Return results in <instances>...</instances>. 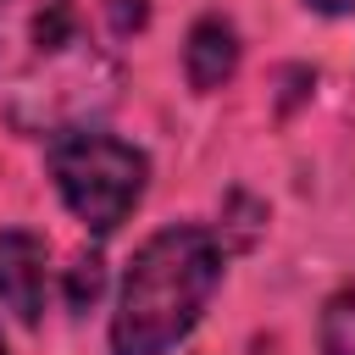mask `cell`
<instances>
[{
  "mask_svg": "<svg viewBox=\"0 0 355 355\" xmlns=\"http://www.w3.org/2000/svg\"><path fill=\"white\" fill-rule=\"evenodd\" d=\"M100 288H105V261L94 250L72 255V266H67V311H89L100 300Z\"/></svg>",
  "mask_w": 355,
  "mask_h": 355,
  "instance_id": "7",
  "label": "cell"
},
{
  "mask_svg": "<svg viewBox=\"0 0 355 355\" xmlns=\"http://www.w3.org/2000/svg\"><path fill=\"white\" fill-rule=\"evenodd\" d=\"M50 178H55L67 211L89 233H111L144 200L150 161H144V150H133L100 128H78V133L50 139Z\"/></svg>",
  "mask_w": 355,
  "mask_h": 355,
  "instance_id": "3",
  "label": "cell"
},
{
  "mask_svg": "<svg viewBox=\"0 0 355 355\" xmlns=\"http://www.w3.org/2000/svg\"><path fill=\"white\" fill-rule=\"evenodd\" d=\"M0 355H6V338H0Z\"/></svg>",
  "mask_w": 355,
  "mask_h": 355,
  "instance_id": "10",
  "label": "cell"
},
{
  "mask_svg": "<svg viewBox=\"0 0 355 355\" xmlns=\"http://www.w3.org/2000/svg\"><path fill=\"white\" fill-rule=\"evenodd\" d=\"M222 283V239L200 222H172L133 250L111 316V355H166L194 333Z\"/></svg>",
  "mask_w": 355,
  "mask_h": 355,
  "instance_id": "2",
  "label": "cell"
},
{
  "mask_svg": "<svg viewBox=\"0 0 355 355\" xmlns=\"http://www.w3.org/2000/svg\"><path fill=\"white\" fill-rule=\"evenodd\" d=\"M122 94V67L89 39L72 0H0V122L28 139L94 128Z\"/></svg>",
  "mask_w": 355,
  "mask_h": 355,
  "instance_id": "1",
  "label": "cell"
},
{
  "mask_svg": "<svg viewBox=\"0 0 355 355\" xmlns=\"http://www.w3.org/2000/svg\"><path fill=\"white\" fill-rule=\"evenodd\" d=\"M183 72H189V89H200V94L222 89V83L239 72V33H233L227 17H200V22L189 28Z\"/></svg>",
  "mask_w": 355,
  "mask_h": 355,
  "instance_id": "5",
  "label": "cell"
},
{
  "mask_svg": "<svg viewBox=\"0 0 355 355\" xmlns=\"http://www.w3.org/2000/svg\"><path fill=\"white\" fill-rule=\"evenodd\" d=\"M105 11H111V33H116V39L139 33V28H144V17H150V6H144V0H105Z\"/></svg>",
  "mask_w": 355,
  "mask_h": 355,
  "instance_id": "8",
  "label": "cell"
},
{
  "mask_svg": "<svg viewBox=\"0 0 355 355\" xmlns=\"http://www.w3.org/2000/svg\"><path fill=\"white\" fill-rule=\"evenodd\" d=\"M316 344H322V355H355V288H338L322 305Z\"/></svg>",
  "mask_w": 355,
  "mask_h": 355,
  "instance_id": "6",
  "label": "cell"
},
{
  "mask_svg": "<svg viewBox=\"0 0 355 355\" xmlns=\"http://www.w3.org/2000/svg\"><path fill=\"white\" fill-rule=\"evenodd\" d=\"M311 11H322V17H344V11H355V0H305Z\"/></svg>",
  "mask_w": 355,
  "mask_h": 355,
  "instance_id": "9",
  "label": "cell"
},
{
  "mask_svg": "<svg viewBox=\"0 0 355 355\" xmlns=\"http://www.w3.org/2000/svg\"><path fill=\"white\" fill-rule=\"evenodd\" d=\"M44 266H50V250L39 233L0 227V305L28 327L44 316Z\"/></svg>",
  "mask_w": 355,
  "mask_h": 355,
  "instance_id": "4",
  "label": "cell"
}]
</instances>
